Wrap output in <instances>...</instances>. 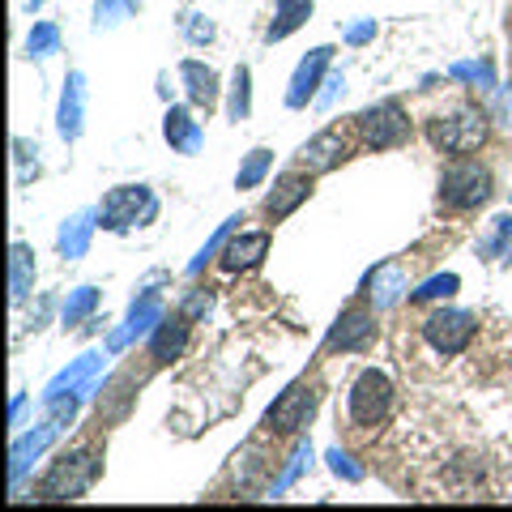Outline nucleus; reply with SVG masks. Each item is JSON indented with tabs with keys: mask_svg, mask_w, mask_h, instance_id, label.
Listing matches in <instances>:
<instances>
[{
	"mask_svg": "<svg viewBox=\"0 0 512 512\" xmlns=\"http://www.w3.org/2000/svg\"><path fill=\"white\" fill-rule=\"evenodd\" d=\"M495 197V175L487 163H478L474 154L453 158L440 171V210L448 214H474Z\"/></svg>",
	"mask_w": 512,
	"mask_h": 512,
	"instance_id": "f257e3e1",
	"label": "nucleus"
},
{
	"mask_svg": "<svg viewBox=\"0 0 512 512\" xmlns=\"http://www.w3.org/2000/svg\"><path fill=\"white\" fill-rule=\"evenodd\" d=\"M487 116L478 107H470V103H461V107H453V111H440V116H431L427 120V137H431V146H436L440 154H448V158H466V154H474L478 146L487 141Z\"/></svg>",
	"mask_w": 512,
	"mask_h": 512,
	"instance_id": "f03ea898",
	"label": "nucleus"
},
{
	"mask_svg": "<svg viewBox=\"0 0 512 512\" xmlns=\"http://www.w3.org/2000/svg\"><path fill=\"white\" fill-rule=\"evenodd\" d=\"M389 406H393V384L384 372H363L355 380V389L346 397V414H350V427L355 431H372L389 419Z\"/></svg>",
	"mask_w": 512,
	"mask_h": 512,
	"instance_id": "7ed1b4c3",
	"label": "nucleus"
},
{
	"mask_svg": "<svg viewBox=\"0 0 512 512\" xmlns=\"http://www.w3.org/2000/svg\"><path fill=\"white\" fill-rule=\"evenodd\" d=\"M350 128H355V141L363 150H393L410 141V120L397 103H380L372 111H363V116L350 120Z\"/></svg>",
	"mask_w": 512,
	"mask_h": 512,
	"instance_id": "20e7f679",
	"label": "nucleus"
},
{
	"mask_svg": "<svg viewBox=\"0 0 512 512\" xmlns=\"http://www.w3.org/2000/svg\"><path fill=\"white\" fill-rule=\"evenodd\" d=\"M423 338L440 350V355H461L474 338V316L457 308H440L423 320Z\"/></svg>",
	"mask_w": 512,
	"mask_h": 512,
	"instance_id": "39448f33",
	"label": "nucleus"
},
{
	"mask_svg": "<svg viewBox=\"0 0 512 512\" xmlns=\"http://www.w3.org/2000/svg\"><path fill=\"white\" fill-rule=\"evenodd\" d=\"M94 474H99V461H90V453H73V457H60L52 474L43 478V495L47 500H73V495H82Z\"/></svg>",
	"mask_w": 512,
	"mask_h": 512,
	"instance_id": "423d86ee",
	"label": "nucleus"
},
{
	"mask_svg": "<svg viewBox=\"0 0 512 512\" xmlns=\"http://www.w3.org/2000/svg\"><path fill=\"white\" fill-rule=\"evenodd\" d=\"M350 146H359V141H355V128H325V133L312 137L308 146L299 150V167L312 171V175H325V171H333V167L342 163Z\"/></svg>",
	"mask_w": 512,
	"mask_h": 512,
	"instance_id": "0eeeda50",
	"label": "nucleus"
},
{
	"mask_svg": "<svg viewBox=\"0 0 512 512\" xmlns=\"http://www.w3.org/2000/svg\"><path fill=\"white\" fill-rule=\"evenodd\" d=\"M316 410V384H295L282 402L269 410V431H299Z\"/></svg>",
	"mask_w": 512,
	"mask_h": 512,
	"instance_id": "6e6552de",
	"label": "nucleus"
},
{
	"mask_svg": "<svg viewBox=\"0 0 512 512\" xmlns=\"http://www.w3.org/2000/svg\"><path fill=\"white\" fill-rule=\"evenodd\" d=\"M308 192H312V171L295 167V171H286L282 180L274 184V192H269V201H265V210L274 214V218H286L303 197H308Z\"/></svg>",
	"mask_w": 512,
	"mask_h": 512,
	"instance_id": "1a4fd4ad",
	"label": "nucleus"
},
{
	"mask_svg": "<svg viewBox=\"0 0 512 512\" xmlns=\"http://www.w3.org/2000/svg\"><path fill=\"white\" fill-rule=\"evenodd\" d=\"M265 252H269V235L248 231V235H239L235 244H227V252H222V269H227V274H244V269L261 265Z\"/></svg>",
	"mask_w": 512,
	"mask_h": 512,
	"instance_id": "9d476101",
	"label": "nucleus"
},
{
	"mask_svg": "<svg viewBox=\"0 0 512 512\" xmlns=\"http://www.w3.org/2000/svg\"><path fill=\"white\" fill-rule=\"evenodd\" d=\"M367 338H372V316H367L363 308H350L342 320H338V329H333V346H363Z\"/></svg>",
	"mask_w": 512,
	"mask_h": 512,
	"instance_id": "9b49d317",
	"label": "nucleus"
},
{
	"mask_svg": "<svg viewBox=\"0 0 512 512\" xmlns=\"http://www.w3.org/2000/svg\"><path fill=\"white\" fill-rule=\"evenodd\" d=\"M184 320H180V325H175V333L171 329H163V333H158V342H154V363H167V350H171V355H180V346H184Z\"/></svg>",
	"mask_w": 512,
	"mask_h": 512,
	"instance_id": "f8f14e48",
	"label": "nucleus"
},
{
	"mask_svg": "<svg viewBox=\"0 0 512 512\" xmlns=\"http://www.w3.org/2000/svg\"><path fill=\"white\" fill-rule=\"evenodd\" d=\"M508 35H512V13H508Z\"/></svg>",
	"mask_w": 512,
	"mask_h": 512,
	"instance_id": "ddd939ff",
	"label": "nucleus"
}]
</instances>
